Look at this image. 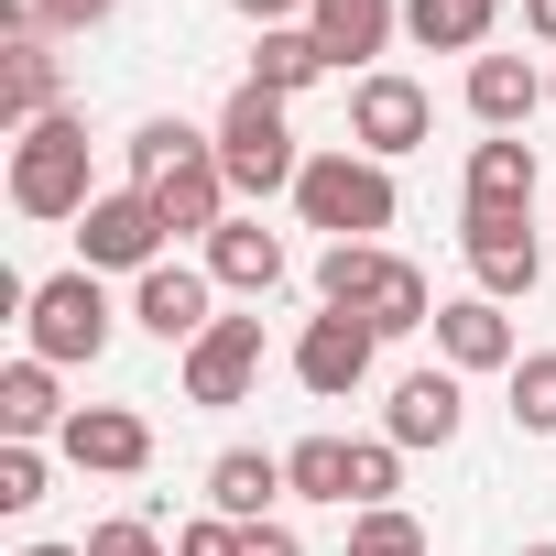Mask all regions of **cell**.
<instances>
[{
  "instance_id": "4",
  "label": "cell",
  "mask_w": 556,
  "mask_h": 556,
  "mask_svg": "<svg viewBox=\"0 0 556 556\" xmlns=\"http://www.w3.org/2000/svg\"><path fill=\"white\" fill-rule=\"evenodd\" d=\"M110 328H121V306H110V285H99L88 262H77V273H45L34 306H23V339H34V361H55V371L99 361V350H110Z\"/></svg>"
},
{
  "instance_id": "19",
  "label": "cell",
  "mask_w": 556,
  "mask_h": 556,
  "mask_svg": "<svg viewBox=\"0 0 556 556\" xmlns=\"http://www.w3.org/2000/svg\"><path fill=\"white\" fill-rule=\"evenodd\" d=\"M55 110H66V66H55V45H45V34L0 45V121L34 131V121H55Z\"/></svg>"
},
{
  "instance_id": "6",
  "label": "cell",
  "mask_w": 556,
  "mask_h": 556,
  "mask_svg": "<svg viewBox=\"0 0 556 556\" xmlns=\"http://www.w3.org/2000/svg\"><path fill=\"white\" fill-rule=\"evenodd\" d=\"M164 240H175V229H164V207H153L142 186H110V197L77 218V251H88V273H131V285L164 262Z\"/></svg>"
},
{
  "instance_id": "35",
  "label": "cell",
  "mask_w": 556,
  "mask_h": 556,
  "mask_svg": "<svg viewBox=\"0 0 556 556\" xmlns=\"http://www.w3.org/2000/svg\"><path fill=\"white\" fill-rule=\"evenodd\" d=\"M229 12H240L251 34H285V23H306V0H229Z\"/></svg>"
},
{
  "instance_id": "2",
  "label": "cell",
  "mask_w": 556,
  "mask_h": 556,
  "mask_svg": "<svg viewBox=\"0 0 556 556\" xmlns=\"http://www.w3.org/2000/svg\"><path fill=\"white\" fill-rule=\"evenodd\" d=\"M393 207H404V197H393V164H371V153H350V142L306 153V175H295V218L328 229V240H382Z\"/></svg>"
},
{
  "instance_id": "17",
  "label": "cell",
  "mask_w": 556,
  "mask_h": 556,
  "mask_svg": "<svg viewBox=\"0 0 556 556\" xmlns=\"http://www.w3.org/2000/svg\"><path fill=\"white\" fill-rule=\"evenodd\" d=\"M285 491H295V480H285L273 447H218V458H207V513H229V523H273Z\"/></svg>"
},
{
  "instance_id": "20",
  "label": "cell",
  "mask_w": 556,
  "mask_h": 556,
  "mask_svg": "<svg viewBox=\"0 0 556 556\" xmlns=\"http://www.w3.org/2000/svg\"><path fill=\"white\" fill-rule=\"evenodd\" d=\"M534 110H545L534 55H469V121H480V131H523Z\"/></svg>"
},
{
  "instance_id": "21",
  "label": "cell",
  "mask_w": 556,
  "mask_h": 556,
  "mask_svg": "<svg viewBox=\"0 0 556 556\" xmlns=\"http://www.w3.org/2000/svg\"><path fill=\"white\" fill-rule=\"evenodd\" d=\"M491 23H502V0H404V45L426 55H480Z\"/></svg>"
},
{
  "instance_id": "5",
  "label": "cell",
  "mask_w": 556,
  "mask_h": 556,
  "mask_svg": "<svg viewBox=\"0 0 556 556\" xmlns=\"http://www.w3.org/2000/svg\"><path fill=\"white\" fill-rule=\"evenodd\" d=\"M426 131H437V99H426L415 77H393V66L350 77V153H371V164H404Z\"/></svg>"
},
{
  "instance_id": "7",
  "label": "cell",
  "mask_w": 556,
  "mask_h": 556,
  "mask_svg": "<svg viewBox=\"0 0 556 556\" xmlns=\"http://www.w3.org/2000/svg\"><path fill=\"white\" fill-rule=\"evenodd\" d=\"M131 328H153L164 350H197L218 328V285H207V262H153L142 285H131Z\"/></svg>"
},
{
  "instance_id": "9",
  "label": "cell",
  "mask_w": 556,
  "mask_h": 556,
  "mask_svg": "<svg viewBox=\"0 0 556 556\" xmlns=\"http://www.w3.org/2000/svg\"><path fill=\"white\" fill-rule=\"evenodd\" d=\"M371 350H382L371 317H339V306H328V317H306V339H295V382H306L317 404H350V393L371 382Z\"/></svg>"
},
{
  "instance_id": "18",
  "label": "cell",
  "mask_w": 556,
  "mask_h": 556,
  "mask_svg": "<svg viewBox=\"0 0 556 556\" xmlns=\"http://www.w3.org/2000/svg\"><path fill=\"white\" fill-rule=\"evenodd\" d=\"M285 273H295V251H285V229H262V218H229L207 240V285H229V295H273Z\"/></svg>"
},
{
  "instance_id": "26",
  "label": "cell",
  "mask_w": 556,
  "mask_h": 556,
  "mask_svg": "<svg viewBox=\"0 0 556 556\" xmlns=\"http://www.w3.org/2000/svg\"><path fill=\"white\" fill-rule=\"evenodd\" d=\"M513 426L523 437H556V350H523L513 361Z\"/></svg>"
},
{
  "instance_id": "33",
  "label": "cell",
  "mask_w": 556,
  "mask_h": 556,
  "mask_svg": "<svg viewBox=\"0 0 556 556\" xmlns=\"http://www.w3.org/2000/svg\"><path fill=\"white\" fill-rule=\"evenodd\" d=\"M34 12H45V34H99L121 0H34Z\"/></svg>"
},
{
  "instance_id": "10",
  "label": "cell",
  "mask_w": 556,
  "mask_h": 556,
  "mask_svg": "<svg viewBox=\"0 0 556 556\" xmlns=\"http://www.w3.org/2000/svg\"><path fill=\"white\" fill-rule=\"evenodd\" d=\"M55 447H66V469H99V480H142L153 469V426L131 404H77Z\"/></svg>"
},
{
  "instance_id": "12",
  "label": "cell",
  "mask_w": 556,
  "mask_h": 556,
  "mask_svg": "<svg viewBox=\"0 0 556 556\" xmlns=\"http://www.w3.org/2000/svg\"><path fill=\"white\" fill-rule=\"evenodd\" d=\"M458 218H534V142H513V131L469 142V175H458Z\"/></svg>"
},
{
  "instance_id": "23",
  "label": "cell",
  "mask_w": 556,
  "mask_h": 556,
  "mask_svg": "<svg viewBox=\"0 0 556 556\" xmlns=\"http://www.w3.org/2000/svg\"><path fill=\"white\" fill-rule=\"evenodd\" d=\"M317 77H339V66H328V45H317L306 23H285V34L251 45V88H273V99H306Z\"/></svg>"
},
{
  "instance_id": "16",
  "label": "cell",
  "mask_w": 556,
  "mask_h": 556,
  "mask_svg": "<svg viewBox=\"0 0 556 556\" xmlns=\"http://www.w3.org/2000/svg\"><path fill=\"white\" fill-rule=\"evenodd\" d=\"M306 34L328 45V66H361L371 77V55L404 34V0H306Z\"/></svg>"
},
{
  "instance_id": "39",
  "label": "cell",
  "mask_w": 556,
  "mask_h": 556,
  "mask_svg": "<svg viewBox=\"0 0 556 556\" xmlns=\"http://www.w3.org/2000/svg\"><path fill=\"white\" fill-rule=\"evenodd\" d=\"M545 99H556V77H545Z\"/></svg>"
},
{
  "instance_id": "27",
  "label": "cell",
  "mask_w": 556,
  "mask_h": 556,
  "mask_svg": "<svg viewBox=\"0 0 556 556\" xmlns=\"http://www.w3.org/2000/svg\"><path fill=\"white\" fill-rule=\"evenodd\" d=\"M197 142H207V131H186V121H142V131L121 142V153H131V186H153V175H175V164H186Z\"/></svg>"
},
{
  "instance_id": "29",
  "label": "cell",
  "mask_w": 556,
  "mask_h": 556,
  "mask_svg": "<svg viewBox=\"0 0 556 556\" xmlns=\"http://www.w3.org/2000/svg\"><path fill=\"white\" fill-rule=\"evenodd\" d=\"M393 491H404V447H393V437H361V480H350V502H361V513H393Z\"/></svg>"
},
{
  "instance_id": "37",
  "label": "cell",
  "mask_w": 556,
  "mask_h": 556,
  "mask_svg": "<svg viewBox=\"0 0 556 556\" xmlns=\"http://www.w3.org/2000/svg\"><path fill=\"white\" fill-rule=\"evenodd\" d=\"M23 556H88V545H23Z\"/></svg>"
},
{
  "instance_id": "14",
  "label": "cell",
  "mask_w": 556,
  "mask_h": 556,
  "mask_svg": "<svg viewBox=\"0 0 556 556\" xmlns=\"http://www.w3.org/2000/svg\"><path fill=\"white\" fill-rule=\"evenodd\" d=\"M458 415H469V393H458V371L437 361V371H404V382H393L382 437H393V447H458Z\"/></svg>"
},
{
  "instance_id": "30",
  "label": "cell",
  "mask_w": 556,
  "mask_h": 556,
  "mask_svg": "<svg viewBox=\"0 0 556 556\" xmlns=\"http://www.w3.org/2000/svg\"><path fill=\"white\" fill-rule=\"evenodd\" d=\"M45 480H55V469H45V447L0 437V513H34V502H45Z\"/></svg>"
},
{
  "instance_id": "8",
  "label": "cell",
  "mask_w": 556,
  "mask_h": 556,
  "mask_svg": "<svg viewBox=\"0 0 556 556\" xmlns=\"http://www.w3.org/2000/svg\"><path fill=\"white\" fill-rule=\"evenodd\" d=\"M251 382H262V317H218V328L186 350V404L229 415V404H251Z\"/></svg>"
},
{
  "instance_id": "13",
  "label": "cell",
  "mask_w": 556,
  "mask_h": 556,
  "mask_svg": "<svg viewBox=\"0 0 556 556\" xmlns=\"http://www.w3.org/2000/svg\"><path fill=\"white\" fill-rule=\"evenodd\" d=\"M142 197L164 207V229H175V240H218V229H229V175H218V142H197V153H186L175 175H153Z\"/></svg>"
},
{
  "instance_id": "38",
  "label": "cell",
  "mask_w": 556,
  "mask_h": 556,
  "mask_svg": "<svg viewBox=\"0 0 556 556\" xmlns=\"http://www.w3.org/2000/svg\"><path fill=\"white\" fill-rule=\"evenodd\" d=\"M523 556H556V545H523Z\"/></svg>"
},
{
  "instance_id": "31",
  "label": "cell",
  "mask_w": 556,
  "mask_h": 556,
  "mask_svg": "<svg viewBox=\"0 0 556 556\" xmlns=\"http://www.w3.org/2000/svg\"><path fill=\"white\" fill-rule=\"evenodd\" d=\"M88 556H175L142 513H110V523H88Z\"/></svg>"
},
{
  "instance_id": "11",
  "label": "cell",
  "mask_w": 556,
  "mask_h": 556,
  "mask_svg": "<svg viewBox=\"0 0 556 556\" xmlns=\"http://www.w3.org/2000/svg\"><path fill=\"white\" fill-rule=\"evenodd\" d=\"M458 251H469V273H480L491 306L545 285V240H534V218H458Z\"/></svg>"
},
{
  "instance_id": "24",
  "label": "cell",
  "mask_w": 556,
  "mask_h": 556,
  "mask_svg": "<svg viewBox=\"0 0 556 556\" xmlns=\"http://www.w3.org/2000/svg\"><path fill=\"white\" fill-rule=\"evenodd\" d=\"M361 317H371V339H415V328H437V295H426V273H415L404 251H382V285L361 295Z\"/></svg>"
},
{
  "instance_id": "32",
  "label": "cell",
  "mask_w": 556,
  "mask_h": 556,
  "mask_svg": "<svg viewBox=\"0 0 556 556\" xmlns=\"http://www.w3.org/2000/svg\"><path fill=\"white\" fill-rule=\"evenodd\" d=\"M240 534H251V523H229V513H197V523H175V556H240Z\"/></svg>"
},
{
  "instance_id": "3",
  "label": "cell",
  "mask_w": 556,
  "mask_h": 556,
  "mask_svg": "<svg viewBox=\"0 0 556 556\" xmlns=\"http://www.w3.org/2000/svg\"><path fill=\"white\" fill-rule=\"evenodd\" d=\"M12 207L23 218H88L99 207V186H88V121L77 110L12 131Z\"/></svg>"
},
{
  "instance_id": "28",
  "label": "cell",
  "mask_w": 556,
  "mask_h": 556,
  "mask_svg": "<svg viewBox=\"0 0 556 556\" xmlns=\"http://www.w3.org/2000/svg\"><path fill=\"white\" fill-rule=\"evenodd\" d=\"M350 556H437V545H426V523L393 502V513H361V523H350Z\"/></svg>"
},
{
  "instance_id": "1",
  "label": "cell",
  "mask_w": 556,
  "mask_h": 556,
  "mask_svg": "<svg viewBox=\"0 0 556 556\" xmlns=\"http://www.w3.org/2000/svg\"><path fill=\"white\" fill-rule=\"evenodd\" d=\"M218 175H229V197H295V175H306V153H295V121H285V99L273 88H229V110H218Z\"/></svg>"
},
{
  "instance_id": "22",
  "label": "cell",
  "mask_w": 556,
  "mask_h": 556,
  "mask_svg": "<svg viewBox=\"0 0 556 556\" xmlns=\"http://www.w3.org/2000/svg\"><path fill=\"white\" fill-rule=\"evenodd\" d=\"M66 415L77 404H55V361H12V371H0V437H66Z\"/></svg>"
},
{
  "instance_id": "25",
  "label": "cell",
  "mask_w": 556,
  "mask_h": 556,
  "mask_svg": "<svg viewBox=\"0 0 556 556\" xmlns=\"http://www.w3.org/2000/svg\"><path fill=\"white\" fill-rule=\"evenodd\" d=\"M285 480H295V502H339V513H350L361 447H350V437H295V447H285Z\"/></svg>"
},
{
  "instance_id": "15",
  "label": "cell",
  "mask_w": 556,
  "mask_h": 556,
  "mask_svg": "<svg viewBox=\"0 0 556 556\" xmlns=\"http://www.w3.org/2000/svg\"><path fill=\"white\" fill-rule=\"evenodd\" d=\"M437 361L469 382V371H513L523 350H513V317L491 295H458V306H437Z\"/></svg>"
},
{
  "instance_id": "34",
  "label": "cell",
  "mask_w": 556,
  "mask_h": 556,
  "mask_svg": "<svg viewBox=\"0 0 556 556\" xmlns=\"http://www.w3.org/2000/svg\"><path fill=\"white\" fill-rule=\"evenodd\" d=\"M240 556H306V534L273 513V523H251V534H240Z\"/></svg>"
},
{
  "instance_id": "36",
  "label": "cell",
  "mask_w": 556,
  "mask_h": 556,
  "mask_svg": "<svg viewBox=\"0 0 556 556\" xmlns=\"http://www.w3.org/2000/svg\"><path fill=\"white\" fill-rule=\"evenodd\" d=\"M523 34H534V45H556V0H523Z\"/></svg>"
}]
</instances>
